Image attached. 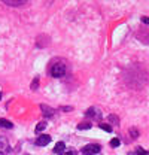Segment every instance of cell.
Masks as SVG:
<instances>
[{"mask_svg":"<svg viewBox=\"0 0 149 155\" xmlns=\"http://www.w3.org/2000/svg\"><path fill=\"white\" fill-rule=\"evenodd\" d=\"M49 72H51V76H54V78L64 76V75H66V64H64V63H61V61L54 63V64L51 66Z\"/></svg>","mask_w":149,"mask_h":155,"instance_id":"6da1fadb","label":"cell"},{"mask_svg":"<svg viewBox=\"0 0 149 155\" xmlns=\"http://www.w3.org/2000/svg\"><path fill=\"white\" fill-rule=\"evenodd\" d=\"M100 145H95V143H91V145H87L82 148V154L84 155H94V154H98L100 152Z\"/></svg>","mask_w":149,"mask_h":155,"instance_id":"7a4b0ae2","label":"cell"},{"mask_svg":"<svg viewBox=\"0 0 149 155\" xmlns=\"http://www.w3.org/2000/svg\"><path fill=\"white\" fill-rule=\"evenodd\" d=\"M85 116H88V118H94V119H101V112L97 109V107H90L87 112H85Z\"/></svg>","mask_w":149,"mask_h":155,"instance_id":"3957f363","label":"cell"},{"mask_svg":"<svg viewBox=\"0 0 149 155\" xmlns=\"http://www.w3.org/2000/svg\"><path fill=\"white\" fill-rule=\"evenodd\" d=\"M51 142V136L49 134H40L36 139V145L37 146H46Z\"/></svg>","mask_w":149,"mask_h":155,"instance_id":"277c9868","label":"cell"},{"mask_svg":"<svg viewBox=\"0 0 149 155\" xmlns=\"http://www.w3.org/2000/svg\"><path fill=\"white\" fill-rule=\"evenodd\" d=\"M40 109H42V115L45 118H49V116L54 115V109L48 104H40Z\"/></svg>","mask_w":149,"mask_h":155,"instance_id":"5b68a950","label":"cell"},{"mask_svg":"<svg viewBox=\"0 0 149 155\" xmlns=\"http://www.w3.org/2000/svg\"><path fill=\"white\" fill-rule=\"evenodd\" d=\"M64 151H66V145H64V142H58L55 145V148H54V152L58 155L64 154Z\"/></svg>","mask_w":149,"mask_h":155,"instance_id":"8992f818","label":"cell"},{"mask_svg":"<svg viewBox=\"0 0 149 155\" xmlns=\"http://www.w3.org/2000/svg\"><path fill=\"white\" fill-rule=\"evenodd\" d=\"M3 3L8 5V6H21V5H24L27 2L25 0H3Z\"/></svg>","mask_w":149,"mask_h":155,"instance_id":"52a82bcc","label":"cell"},{"mask_svg":"<svg viewBox=\"0 0 149 155\" xmlns=\"http://www.w3.org/2000/svg\"><path fill=\"white\" fill-rule=\"evenodd\" d=\"M0 127H3V128H8V130H11V128L14 127V124H12L11 121H8V119H3V118H0Z\"/></svg>","mask_w":149,"mask_h":155,"instance_id":"ba28073f","label":"cell"},{"mask_svg":"<svg viewBox=\"0 0 149 155\" xmlns=\"http://www.w3.org/2000/svg\"><path fill=\"white\" fill-rule=\"evenodd\" d=\"M108 119L111 121L113 125H119V118H118L116 115H109V116H108Z\"/></svg>","mask_w":149,"mask_h":155,"instance_id":"9c48e42d","label":"cell"},{"mask_svg":"<svg viewBox=\"0 0 149 155\" xmlns=\"http://www.w3.org/2000/svg\"><path fill=\"white\" fill-rule=\"evenodd\" d=\"M88 128H91V122H81L78 125V130H88Z\"/></svg>","mask_w":149,"mask_h":155,"instance_id":"30bf717a","label":"cell"},{"mask_svg":"<svg viewBox=\"0 0 149 155\" xmlns=\"http://www.w3.org/2000/svg\"><path fill=\"white\" fill-rule=\"evenodd\" d=\"M8 148V140H6V137H0V152L3 151V149H6Z\"/></svg>","mask_w":149,"mask_h":155,"instance_id":"8fae6325","label":"cell"},{"mask_svg":"<svg viewBox=\"0 0 149 155\" xmlns=\"http://www.w3.org/2000/svg\"><path fill=\"white\" fill-rule=\"evenodd\" d=\"M30 88H31V91H36L37 88H39V78H35V79H33V82H31Z\"/></svg>","mask_w":149,"mask_h":155,"instance_id":"7c38bea8","label":"cell"},{"mask_svg":"<svg viewBox=\"0 0 149 155\" xmlns=\"http://www.w3.org/2000/svg\"><path fill=\"white\" fill-rule=\"evenodd\" d=\"M130 136L133 137V139H137V137H139V130L134 128V127H131L130 128Z\"/></svg>","mask_w":149,"mask_h":155,"instance_id":"4fadbf2b","label":"cell"},{"mask_svg":"<svg viewBox=\"0 0 149 155\" xmlns=\"http://www.w3.org/2000/svg\"><path fill=\"white\" fill-rule=\"evenodd\" d=\"M100 128H101V130H104V131H108V133H111L112 131V125L111 124H100Z\"/></svg>","mask_w":149,"mask_h":155,"instance_id":"5bb4252c","label":"cell"},{"mask_svg":"<svg viewBox=\"0 0 149 155\" xmlns=\"http://www.w3.org/2000/svg\"><path fill=\"white\" fill-rule=\"evenodd\" d=\"M46 128V122H39L36 125V133H39V131H42V130H45Z\"/></svg>","mask_w":149,"mask_h":155,"instance_id":"9a60e30c","label":"cell"},{"mask_svg":"<svg viewBox=\"0 0 149 155\" xmlns=\"http://www.w3.org/2000/svg\"><path fill=\"white\" fill-rule=\"evenodd\" d=\"M136 154H139V155H149V152H148V151H145L143 148L137 146V149H136Z\"/></svg>","mask_w":149,"mask_h":155,"instance_id":"2e32d148","label":"cell"},{"mask_svg":"<svg viewBox=\"0 0 149 155\" xmlns=\"http://www.w3.org/2000/svg\"><path fill=\"white\" fill-rule=\"evenodd\" d=\"M119 143H121V142H119V139H116V137L111 140V146L112 148H118V146H119Z\"/></svg>","mask_w":149,"mask_h":155,"instance_id":"e0dca14e","label":"cell"},{"mask_svg":"<svg viewBox=\"0 0 149 155\" xmlns=\"http://www.w3.org/2000/svg\"><path fill=\"white\" fill-rule=\"evenodd\" d=\"M60 110H64V112H70V110H73V107H72V106H61V107H60Z\"/></svg>","mask_w":149,"mask_h":155,"instance_id":"ac0fdd59","label":"cell"},{"mask_svg":"<svg viewBox=\"0 0 149 155\" xmlns=\"http://www.w3.org/2000/svg\"><path fill=\"white\" fill-rule=\"evenodd\" d=\"M142 22H143V24H148V25H149V17H143V18H142Z\"/></svg>","mask_w":149,"mask_h":155,"instance_id":"d6986e66","label":"cell"},{"mask_svg":"<svg viewBox=\"0 0 149 155\" xmlns=\"http://www.w3.org/2000/svg\"><path fill=\"white\" fill-rule=\"evenodd\" d=\"M64 155H76V151H69V152H66Z\"/></svg>","mask_w":149,"mask_h":155,"instance_id":"ffe728a7","label":"cell"},{"mask_svg":"<svg viewBox=\"0 0 149 155\" xmlns=\"http://www.w3.org/2000/svg\"><path fill=\"white\" fill-rule=\"evenodd\" d=\"M0 100H2V93H0Z\"/></svg>","mask_w":149,"mask_h":155,"instance_id":"44dd1931","label":"cell"},{"mask_svg":"<svg viewBox=\"0 0 149 155\" xmlns=\"http://www.w3.org/2000/svg\"><path fill=\"white\" fill-rule=\"evenodd\" d=\"M0 155H3V152H0Z\"/></svg>","mask_w":149,"mask_h":155,"instance_id":"7402d4cb","label":"cell"}]
</instances>
